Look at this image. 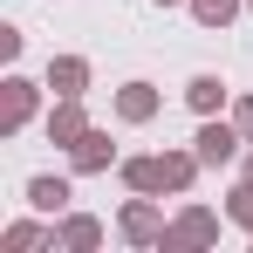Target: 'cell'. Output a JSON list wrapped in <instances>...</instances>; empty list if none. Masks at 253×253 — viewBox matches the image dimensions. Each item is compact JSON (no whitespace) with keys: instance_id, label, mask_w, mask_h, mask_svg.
Instances as JSON below:
<instances>
[{"instance_id":"cell-6","label":"cell","mask_w":253,"mask_h":253,"mask_svg":"<svg viewBox=\"0 0 253 253\" xmlns=\"http://www.w3.org/2000/svg\"><path fill=\"white\" fill-rule=\"evenodd\" d=\"M83 110H76V96H62V110H55V117H48V137H55V144H76V137H83Z\"/></svg>"},{"instance_id":"cell-9","label":"cell","mask_w":253,"mask_h":253,"mask_svg":"<svg viewBox=\"0 0 253 253\" xmlns=\"http://www.w3.org/2000/svg\"><path fill=\"white\" fill-rule=\"evenodd\" d=\"M48 83L62 89V96H83V83H89V62H76V55H62V62L48 69Z\"/></svg>"},{"instance_id":"cell-13","label":"cell","mask_w":253,"mask_h":253,"mask_svg":"<svg viewBox=\"0 0 253 253\" xmlns=\"http://www.w3.org/2000/svg\"><path fill=\"white\" fill-rule=\"evenodd\" d=\"M192 14H199L206 28H226V21L240 14V0H192Z\"/></svg>"},{"instance_id":"cell-8","label":"cell","mask_w":253,"mask_h":253,"mask_svg":"<svg viewBox=\"0 0 253 253\" xmlns=\"http://www.w3.org/2000/svg\"><path fill=\"white\" fill-rule=\"evenodd\" d=\"M124 178H130V192H165V158H130Z\"/></svg>"},{"instance_id":"cell-1","label":"cell","mask_w":253,"mask_h":253,"mask_svg":"<svg viewBox=\"0 0 253 253\" xmlns=\"http://www.w3.org/2000/svg\"><path fill=\"white\" fill-rule=\"evenodd\" d=\"M206 240H219V219H212V212H185L165 233V247H206Z\"/></svg>"},{"instance_id":"cell-18","label":"cell","mask_w":253,"mask_h":253,"mask_svg":"<svg viewBox=\"0 0 253 253\" xmlns=\"http://www.w3.org/2000/svg\"><path fill=\"white\" fill-rule=\"evenodd\" d=\"M247 7H253V0H247Z\"/></svg>"},{"instance_id":"cell-14","label":"cell","mask_w":253,"mask_h":253,"mask_svg":"<svg viewBox=\"0 0 253 253\" xmlns=\"http://www.w3.org/2000/svg\"><path fill=\"white\" fill-rule=\"evenodd\" d=\"M7 247H14V253H28V247H42V226H14V233H7Z\"/></svg>"},{"instance_id":"cell-15","label":"cell","mask_w":253,"mask_h":253,"mask_svg":"<svg viewBox=\"0 0 253 253\" xmlns=\"http://www.w3.org/2000/svg\"><path fill=\"white\" fill-rule=\"evenodd\" d=\"M240 130H247V137H253V96H247V103H240Z\"/></svg>"},{"instance_id":"cell-3","label":"cell","mask_w":253,"mask_h":253,"mask_svg":"<svg viewBox=\"0 0 253 253\" xmlns=\"http://www.w3.org/2000/svg\"><path fill=\"white\" fill-rule=\"evenodd\" d=\"M28 117H35V83H21V76H14V83H7V110H0V124L21 130Z\"/></svg>"},{"instance_id":"cell-17","label":"cell","mask_w":253,"mask_h":253,"mask_svg":"<svg viewBox=\"0 0 253 253\" xmlns=\"http://www.w3.org/2000/svg\"><path fill=\"white\" fill-rule=\"evenodd\" d=\"M158 7H171V0H158Z\"/></svg>"},{"instance_id":"cell-11","label":"cell","mask_w":253,"mask_h":253,"mask_svg":"<svg viewBox=\"0 0 253 253\" xmlns=\"http://www.w3.org/2000/svg\"><path fill=\"white\" fill-rule=\"evenodd\" d=\"M185 96H192V110H199V117H212V110L226 103V83H219V76H192V89H185Z\"/></svg>"},{"instance_id":"cell-16","label":"cell","mask_w":253,"mask_h":253,"mask_svg":"<svg viewBox=\"0 0 253 253\" xmlns=\"http://www.w3.org/2000/svg\"><path fill=\"white\" fill-rule=\"evenodd\" d=\"M247 185H253V158H247Z\"/></svg>"},{"instance_id":"cell-12","label":"cell","mask_w":253,"mask_h":253,"mask_svg":"<svg viewBox=\"0 0 253 253\" xmlns=\"http://www.w3.org/2000/svg\"><path fill=\"white\" fill-rule=\"evenodd\" d=\"M96 240H103V226H96V219H69V226H62V247H76V253H89Z\"/></svg>"},{"instance_id":"cell-2","label":"cell","mask_w":253,"mask_h":253,"mask_svg":"<svg viewBox=\"0 0 253 253\" xmlns=\"http://www.w3.org/2000/svg\"><path fill=\"white\" fill-rule=\"evenodd\" d=\"M233 158H240V137H233L226 124H206V130H199V165H233Z\"/></svg>"},{"instance_id":"cell-5","label":"cell","mask_w":253,"mask_h":253,"mask_svg":"<svg viewBox=\"0 0 253 253\" xmlns=\"http://www.w3.org/2000/svg\"><path fill=\"white\" fill-rule=\"evenodd\" d=\"M69 151H76V171H103L110 165V137H103V130H83Z\"/></svg>"},{"instance_id":"cell-10","label":"cell","mask_w":253,"mask_h":253,"mask_svg":"<svg viewBox=\"0 0 253 253\" xmlns=\"http://www.w3.org/2000/svg\"><path fill=\"white\" fill-rule=\"evenodd\" d=\"M28 206L35 212H62L69 206V185H62V178H35V185H28Z\"/></svg>"},{"instance_id":"cell-7","label":"cell","mask_w":253,"mask_h":253,"mask_svg":"<svg viewBox=\"0 0 253 253\" xmlns=\"http://www.w3.org/2000/svg\"><path fill=\"white\" fill-rule=\"evenodd\" d=\"M124 240H137V247H151V240H165V226H158V212H151V206H130V212H124Z\"/></svg>"},{"instance_id":"cell-4","label":"cell","mask_w":253,"mask_h":253,"mask_svg":"<svg viewBox=\"0 0 253 253\" xmlns=\"http://www.w3.org/2000/svg\"><path fill=\"white\" fill-rule=\"evenodd\" d=\"M117 110H124V124H144V117L158 110V89H151V83H124V96H117Z\"/></svg>"}]
</instances>
